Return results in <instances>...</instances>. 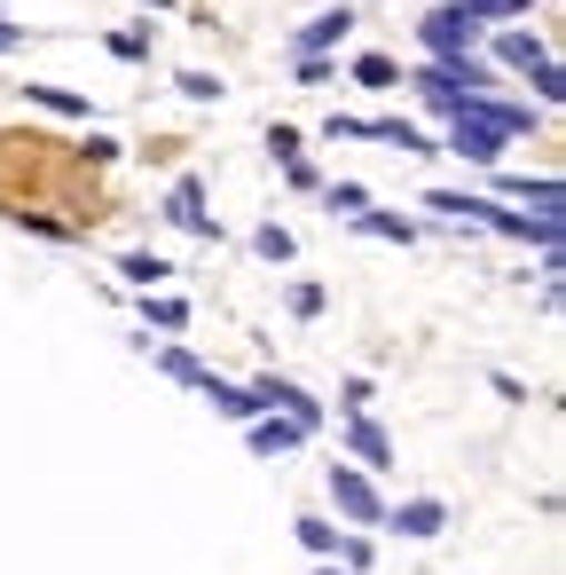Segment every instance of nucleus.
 I'll return each instance as SVG.
<instances>
[{
	"instance_id": "obj_23",
	"label": "nucleus",
	"mask_w": 566,
	"mask_h": 575,
	"mask_svg": "<svg viewBox=\"0 0 566 575\" xmlns=\"http://www.w3.org/2000/svg\"><path fill=\"white\" fill-rule=\"evenodd\" d=\"M362 205H370L362 182H338V190H331V213H362Z\"/></svg>"
},
{
	"instance_id": "obj_5",
	"label": "nucleus",
	"mask_w": 566,
	"mask_h": 575,
	"mask_svg": "<svg viewBox=\"0 0 566 575\" xmlns=\"http://www.w3.org/2000/svg\"><path fill=\"white\" fill-rule=\"evenodd\" d=\"M165 221H173V229H189V236H221V229H213V213H205V182H198V174H181V182H173Z\"/></svg>"
},
{
	"instance_id": "obj_28",
	"label": "nucleus",
	"mask_w": 566,
	"mask_h": 575,
	"mask_svg": "<svg viewBox=\"0 0 566 575\" xmlns=\"http://www.w3.org/2000/svg\"><path fill=\"white\" fill-rule=\"evenodd\" d=\"M512 9H527V0H512Z\"/></svg>"
},
{
	"instance_id": "obj_26",
	"label": "nucleus",
	"mask_w": 566,
	"mask_h": 575,
	"mask_svg": "<svg viewBox=\"0 0 566 575\" xmlns=\"http://www.w3.org/2000/svg\"><path fill=\"white\" fill-rule=\"evenodd\" d=\"M9 48H24V24H9V17H0V56H9Z\"/></svg>"
},
{
	"instance_id": "obj_10",
	"label": "nucleus",
	"mask_w": 566,
	"mask_h": 575,
	"mask_svg": "<svg viewBox=\"0 0 566 575\" xmlns=\"http://www.w3.org/2000/svg\"><path fill=\"white\" fill-rule=\"evenodd\" d=\"M386 521H394L402 536H417V544H425V536H441V528H448V505H441V497H417V505H402V513H386Z\"/></svg>"
},
{
	"instance_id": "obj_16",
	"label": "nucleus",
	"mask_w": 566,
	"mask_h": 575,
	"mask_svg": "<svg viewBox=\"0 0 566 575\" xmlns=\"http://www.w3.org/2000/svg\"><path fill=\"white\" fill-rule=\"evenodd\" d=\"M158 371H165V379H181V386H205V363L189 355V347H165V355H158Z\"/></svg>"
},
{
	"instance_id": "obj_21",
	"label": "nucleus",
	"mask_w": 566,
	"mask_h": 575,
	"mask_svg": "<svg viewBox=\"0 0 566 575\" xmlns=\"http://www.w3.org/2000/svg\"><path fill=\"white\" fill-rule=\"evenodd\" d=\"M354 79H362V88H394V63H386V56H362Z\"/></svg>"
},
{
	"instance_id": "obj_17",
	"label": "nucleus",
	"mask_w": 566,
	"mask_h": 575,
	"mask_svg": "<svg viewBox=\"0 0 566 575\" xmlns=\"http://www.w3.org/2000/svg\"><path fill=\"white\" fill-rule=\"evenodd\" d=\"M181 95L189 103H221V79L213 71H181Z\"/></svg>"
},
{
	"instance_id": "obj_4",
	"label": "nucleus",
	"mask_w": 566,
	"mask_h": 575,
	"mask_svg": "<svg viewBox=\"0 0 566 575\" xmlns=\"http://www.w3.org/2000/svg\"><path fill=\"white\" fill-rule=\"evenodd\" d=\"M252 394H260V410H283V418H292V426H307V434L323 426V402H315L307 386H292V379H275V371H267Z\"/></svg>"
},
{
	"instance_id": "obj_12",
	"label": "nucleus",
	"mask_w": 566,
	"mask_h": 575,
	"mask_svg": "<svg viewBox=\"0 0 566 575\" xmlns=\"http://www.w3.org/2000/svg\"><path fill=\"white\" fill-rule=\"evenodd\" d=\"M346 221H354L362 236H386V244H410V236H417V221H402V213H370V205L346 213Z\"/></svg>"
},
{
	"instance_id": "obj_25",
	"label": "nucleus",
	"mask_w": 566,
	"mask_h": 575,
	"mask_svg": "<svg viewBox=\"0 0 566 575\" xmlns=\"http://www.w3.org/2000/svg\"><path fill=\"white\" fill-rule=\"evenodd\" d=\"M464 9L481 17V24H488V17H504V9H512V0H464Z\"/></svg>"
},
{
	"instance_id": "obj_18",
	"label": "nucleus",
	"mask_w": 566,
	"mask_h": 575,
	"mask_svg": "<svg viewBox=\"0 0 566 575\" xmlns=\"http://www.w3.org/2000/svg\"><path fill=\"white\" fill-rule=\"evenodd\" d=\"M252 244H260V261H292V229H275V221H267Z\"/></svg>"
},
{
	"instance_id": "obj_15",
	"label": "nucleus",
	"mask_w": 566,
	"mask_h": 575,
	"mask_svg": "<svg viewBox=\"0 0 566 575\" xmlns=\"http://www.w3.org/2000/svg\"><path fill=\"white\" fill-rule=\"evenodd\" d=\"M119 276H127V284H142V292H150V284H165V276H173V269H165V261H158V253H127V261H119Z\"/></svg>"
},
{
	"instance_id": "obj_14",
	"label": "nucleus",
	"mask_w": 566,
	"mask_h": 575,
	"mask_svg": "<svg viewBox=\"0 0 566 575\" xmlns=\"http://www.w3.org/2000/svg\"><path fill=\"white\" fill-rule=\"evenodd\" d=\"M496 56H504V63H512V71H535V63H543V56H550V48H543V40H535V32H504V40H496Z\"/></svg>"
},
{
	"instance_id": "obj_11",
	"label": "nucleus",
	"mask_w": 566,
	"mask_h": 575,
	"mask_svg": "<svg viewBox=\"0 0 566 575\" xmlns=\"http://www.w3.org/2000/svg\"><path fill=\"white\" fill-rule=\"evenodd\" d=\"M346 442H354V457H362L370 473H386V465H394V442H386V434H377V426L362 418V410H354V418H346Z\"/></svg>"
},
{
	"instance_id": "obj_19",
	"label": "nucleus",
	"mask_w": 566,
	"mask_h": 575,
	"mask_svg": "<svg viewBox=\"0 0 566 575\" xmlns=\"http://www.w3.org/2000/svg\"><path fill=\"white\" fill-rule=\"evenodd\" d=\"M300 544H307V552H323V559H331V552H338V528H331V521H300Z\"/></svg>"
},
{
	"instance_id": "obj_2",
	"label": "nucleus",
	"mask_w": 566,
	"mask_h": 575,
	"mask_svg": "<svg viewBox=\"0 0 566 575\" xmlns=\"http://www.w3.org/2000/svg\"><path fill=\"white\" fill-rule=\"evenodd\" d=\"M481 32H488V24L472 17L464 0H448V9H433V17L417 24V40L433 48V63H448V56H472V40H481Z\"/></svg>"
},
{
	"instance_id": "obj_1",
	"label": "nucleus",
	"mask_w": 566,
	"mask_h": 575,
	"mask_svg": "<svg viewBox=\"0 0 566 575\" xmlns=\"http://www.w3.org/2000/svg\"><path fill=\"white\" fill-rule=\"evenodd\" d=\"M504 142H512V127H504V119H488L481 103L448 119V150H456V158H472V167H496Z\"/></svg>"
},
{
	"instance_id": "obj_9",
	"label": "nucleus",
	"mask_w": 566,
	"mask_h": 575,
	"mask_svg": "<svg viewBox=\"0 0 566 575\" xmlns=\"http://www.w3.org/2000/svg\"><path fill=\"white\" fill-rule=\"evenodd\" d=\"M300 442H307V426H292L283 410H275V418H267V410L252 418V450H260V457H283V450H300Z\"/></svg>"
},
{
	"instance_id": "obj_13",
	"label": "nucleus",
	"mask_w": 566,
	"mask_h": 575,
	"mask_svg": "<svg viewBox=\"0 0 566 575\" xmlns=\"http://www.w3.org/2000/svg\"><path fill=\"white\" fill-rule=\"evenodd\" d=\"M24 95H32L40 111H63V119H87V95H71V88H48V79H24Z\"/></svg>"
},
{
	"instance_id": "obj_22",
	"label": "nucleus",
	"mask_w": 566,
	"mask_h": 575,
	"mask_svg": "<svg viewBox=\"0 0 566 575\" xmlns=\"http://www.w3.org/2000/svg\"><path fill=\"white\" fill-rule=\"evenodd\" d=\"M150 323H158V332H181L189 307H181V300H150Z\"/></svg>"
},
{
	"instance_id": "obj_3",
	"label": "nucleus",
	"mask_w": 566,
	"mask_h": 575,
	"mask_svg": "<svg viewBox=\"0 0 566 575\" xmlns=\"http://www.w3.org/2000/svg\"><path fill=\"white\" fill-rule=\"evenodd\" d=\"M331 505H338L354 528H377V521H386V505H377L370 473H354V465H331Z\"/></svg>"
},
{
	"instance_id": "obj_20",
	"label": "nucleus",
	"mask_w": 566,
	"mask_h": 575,
	"mask_svg": "<svg viewBox=\"0 0 566 575\" xmlns=\"http://www.w3.org/2000/svg\"><path fill=\"white\" fill-rule=\"evenodd\" d=\"M527 79H535V88H543V103H558V95H566V71H558V63H550V56H543V63H535V71H527Z\"/></svg>"
},
{
	"instance_id": "obj_7",
	"label": "nucleus",
	"mask_w": 566,
	"mask_h": 575,
	"mask_svg": "<svg viewBox=\"0 0 566 575\" xmlns=\"http://www.w3.org/2000/svg\"><path fill=\"white\" fill-rule=\"evenodd\" d=\"M346 32H354V9H323V17H307V24L292 32V48H300V56H323V48H338Z\"/></svg>"
},
{
	"instance_id": "obj_6",
	"label": "nucleus",
	"mask_w": 566,
	"mask_h": 575,
	"mask_svg": "<svg viewBox=\"0 0 566 575\" xmlns=\"http://www.w3.org/2000/svg\"><path fill=\"white\" fill-rule=\"evenodd\" d=\"M331 134H354V142H394V150H433L417 127H402V119H331Z\"/></svg>"
},
{
	"instance_id": "obj_27",
	"label": "nucleus",
	"mask_w": 566,
	"mask_h": 575,
	"mask_svg": "<svg viewBox=\"0 0 566 575\" xmlns=\"http://www.w3.org/2000/svg\"><path fill=\"white\" fill-rule=\"evenodd\" d=\"M323 575H338V567H323ZM346 575H354V567H346Z\"/></svg>"
},
{
	"instance_id": "obj_8",
	"label": "nucleus",
	"mask_w": 566,
	"mask_h": 575,
	"mask_svg": "<svg viewBox=\"0 0 566 575\" xmlns=\"http://www.w3.org/2000/svg\"><path fill=\"white\" fill-rule=\"evenodd\" d=\"M198 394L221 410V418H236V426H252V418H260V394H252V386H229V379H213V371H205V386H198Z\"/></svg>"
},
{
	"instance_id": "obj_24",
	"label": "nucleus",
	"mask_w": 566,
	"mask_h": 575,
	"mask_svg": "<svg viewBox=\"0 0 566 575\" xmlns=\"http://www.w3.org/2000/svg\"><path fill=\"white\" fill-rule=\"evenodd\" d=\"M292 315H323V284H292Z\"/></svg>"
}]
</instances>
